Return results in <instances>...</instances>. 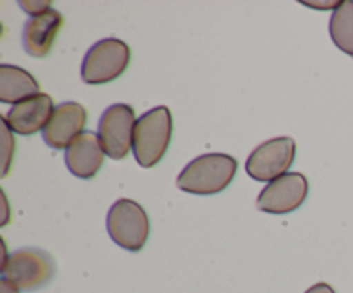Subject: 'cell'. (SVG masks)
Listing matches in <instances>:
<instances>
[{
    "label": "cell",
    "instance_id": "cell-4",
    "mask_svg": "<svg viewBox=\"0 0 353 293\" xmlns=\"http://www.w3.org/2000/svg\"><path fill=\"white\" fill-rule=\"evenodd\" d=\"M107 231L114 243L128 252H140L150 234V221L138 202L119 199L107 214Z\"/></svg>",
    "mask_w": 353,
    "mask_h": 293
},
{
    "label": "cell",
    "instance_id": "cell-7",
    "mask_svg": "<svg viewBox=\"0 0 353 293\" xmlns=\"http://www.w3.org/2000/svg\"><path fill=\"white\" fill-rule=\"evenodd\" d=\"M296 143L293 138H272L259 145L247 161V172L255 181H274L288 172L295 161Z\"/></svg>",
    "mask_w": 353,
    "mask_h": 293
},
{
    "label": "cell",
    "instance_id": "cell-16",
    "mask_svg": "<svg viewBox=\"0 0 353 293\" xmlns=\"http://www.w3.org/2000/svg\"><path fill=\"white\" fill-rule=\"evenodd\" d=\"M305 293H336V292H334V290L331 288V285H327V283H317V285L310 286Z\"/></svg>",
    "mask_w": 353,
    "mask_h": 293
},
{
    "label": "cell",
    "instance_id": "cell-3",
    "mask_svg": "<svg viewBox=\"0 0 353 293\" xmlns=\"http://www.w3.org/2000/svg\"><path fill=\"white\" fill-rule=\"evenodd\" d=\"M54 274V259L41 248H19L2 262V278L26 292L45 286Z\"/></svg>",
    "mask_w": 353,
    "mask_h": 293
},
{
    "label": "cell",
    "instance_id": "cell-1",
    "mask_svg": "<svg viewBox=\"0 0 353 293\" xmlns=\"http://www.w3.org/2000/svg\"><path fill=\"white\" fill-rule=\"evenodd\" d=\"M236 159L228 154H205L190 162L178 176L179 190L193 195H216L236 174Z\"/></svg>",
    "mask_w": 353,
    "mask_h": 293
},
{
    "label": "cell",
    "instance_id": "cell-9",
    "mask_svg": "<svg viewBox=\"0 0 353 293\" xmlns=\"http://www.w3.org/2000/svg\"><path fill=\"white\" fill-rule=\"evenodd\" d=\"M88 112L78 102H64L55 107L50 121L43 130V140L48 147L68 148L83 133Z\"/></svg>",
    "mask_w": 353,
    "mask_h": 293
},
{
    "label": "cell",
    "instance_id": "cell-6",
    "mask_svg": "<svg viewBox=\"0 0 353 293\" xmlns=\"http://www.w3.org/2000/svg\"><path fill=\"white\" fill-rule=\"evenodd\" d=\"M137 116L128 103L107 107L99 121V138L103 152L114 161H123L133 148Z\"/></svg>",
    "mask_w": 353,
    "mask_h": 293
},
{
    "label": "cell",
    "instance_id": "cell-17",
    "mask_svg": "<svg viewBox=\"0 0 353 293\" xmlns=\"http://www.w3.org/2000/svg\"><path fill=\"white\" fill-rule=\"evenodd\" d=\"M0 293H19V288L7 279H0Z\"/></svg>",
    "mask_w": 353,
    "mask_h": 293
},
{
    "label": "cell",
    "instance_id": "cell-8",
    "mask_svg": "<svg viewBox=\"0 0 353 293\" xmlns=\"http://www.w3.org/2000/svg\"><path fill=\"white\" fill-rule=\"evenodd\" d=\"M309 195V181L300 172H286L281 178L269 183L257 199V207L262 212L290 214L299 209Z\"/></svg>",
    "mask_w": 353,
    "mask_h": 293
},
{
    "label": "cell",
    "instance_id": "cell-5",
    "mask_svg": "<svg viewBox=\"0 0 353 293\" xmlns=\"http://www.w3.org/2000/svg\"><path fill=\"white\" fill-rule=\"evenodd\" d=\"M131 50L119 38L97 41L86 52L81 64V78L86 85H105L119 78L128 69Z\"/></svg>",
    "mask_w": 353,
    "mask_h": 293
},
{
    "label": "cell",
    "instance_id": "cell-15",
    "mask_svg": "<svg viewBox=\"0 0 353 293\" xmlns=\"http://www.w3.org/2000/svg\"><path fill=\"white\" fill-rule=\"evenodd\" d=\"M2 141H3V171L2 176L9 174L10 164H12V157H14V138H12V130L9 128V124L2 119Z\"/></svg>",
    "mask_w": 353,
    "mask_h": 293
},
{
    "label": "cell",
    "instance_id": "cell-12",
    "mask_svg": "<svg viewBox=\"0 0 353 293\" xmlns=\"http://www.w3.org/2000/svg\"><path fill=\"white\" fill-rule=\"evenodd\" d=\"M102 143L99 134L93 131H83L68 148H65V165L76 178L90 179L100 171L103 164Z\"/></svg>",
    "mask_w": 353,
    "mask_h": 293
},
{
    "label": "cell",
    "instance_id": "cell-2",
    "mask_svg": "<svg viewBox=\"0 0 353 293\" xmlns=\"http://www.w3.org/2000/svg\"><path fill=\"white\" fill-rule=\"evenodd\" d=\"M172 137V116L165 105L155 107L138 117L133 152L141 168H154L168 152Z\"/></svg>",
    "mask_w": 353,
    "mask_h": 293
},
{
    "label": "cell",
    "instance_id": "cell-10",
    "mask_svg": "<svg viewBox=\"0 0 353 293\" xmlns=\"http://www.w3.org/2000/svg\"><path fill=\"white\" fill-rule=\"evenodd\" d=\"M54 110L55 107L52 97L47 93H40L33 99H28L10 107V110L6 116H2V119L9 124L14 133L34 134L45 130Z\"/></svg>",
    "mask_w": 353,
    "mask_h": 293
},
{
    "label": "cell",
    "instance_id": "cell-13",
    "mask_svg": "<svg viewBox=\"0 0 353 293\" xmlns=\"http://www.w3.org/2000/svg\"><path fill=\"white\" fill-rule=\"evenodd\" d=\"M40 95V85L31 72L17 65H0V102L16 103Z\"/></svg>",
    "mask_w": 353,
    "mask_h": 293
},
{
    "label": "cell",
    "instance_id": "cell-11",
    "mask_svg": "<svg viewBox=\"0 0 353 293\" xmlns=\"http://www.w3.org/2000/svg\"><path fill=\"white\" fill-rule=\"evenodd\" d=\"M62 24H64V17L59 10L48 7L41 14L31 17L23 30V45L24 50L31 55V57L41 59L48 55V52L54 47V41L57 38L59 31H61Z\"/></svg>",
    "mask_w": 353,
    "mask_h": 293
},
{
    "label": "cell",
    "instance_id": "cell-14",
    "mask_svg": "<svg viewBox=\"0 0 353 293\" xmlns=\"http://www.w3.org/2000/svg\"><path fill=\"white\" fill-rule=\"evenodd\" d=\"M331 40L345 54L353 57V0H345L334 9L330 21Z\"/></svg>",
    "mask_w": 353,
    "mask_h": 293
}]
</instances>
